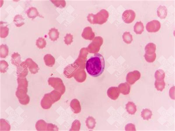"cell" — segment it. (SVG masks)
I'll return each mask as SVG.
<instances>
[{
	"mask_svg": "<svg viewBox=\"0 0 175 131\" xmlns=\"http://www.w3.org/2000/svg\"><path fill=\"white\" fill-rule=\"evenodd\" d=\"M9 28L7 26H0V36L2 38H4L6 37L8 35Z\"/></svg>",
	"mask_w": 175,
	"mask_h": 131,
	"instance_id": "20",
	"label": "cell"
},
{
	"mask_svg": "<svg viewBox=\"0 0 175 131\" xmlns=\"http://www.w3.org/2000/svg\"><path fill=\"white\" fill-rule=\"evenodd\" d=\"M24 61L28 67H29V70L31 73L35 74L38 72V66L32 59L28 58Z\"/></svg>",
	"mask_w": 175,
	"mask_h": 131,
	"instance_id": "6",
	"label": "cell"
},
{
	"mask_svg": "<svg viewBox=\"0 0 175 131\" xmlns=\"http://www.w3.org/2000/svg\"><path fill=\"white\" fill-rule=\"evenodd\" d=\"M136 13L134 11L131 9L125 10L122 15V19L124 21L129 24L132 22L135 19Z\"/></svg>",
	"mask_w": 175,
	"mask_h": 131,
	"instance_id": "5",
	"label": "cell"
},
{
	"mask_svg": "<svg viewBox=\"0 0 175 131\" xmlns=\"http://www.w3.org/2000/svg\"><path fill=\"white\" fill-rule=\"evenodd\" d=\"M0 70L1 72H6V69L8 67V63L5 60L0 61Z\"/></svg>",
	"mask_w": 175,
	"mask_h": 131,
	"instance_id": "23",
	"label": "cell"
},
{
	"mask_svg": "<svg viewBox=\"0 0 175 131\" xmlns=\"http://www.w3.org/2000/svg\"><path fill=\"white\" fill-rule=\"evenodd\" d=\"M26 13L28 17L32 19L37 16L43 17V16L40 15L37 9L34 7L29 8L27 11Z\"/></svg>",
	"mask_w": 175,
	"mask_h": 131,
	"instance_id": "7",
	"label": "cell"
},
{
	"mask_svg": "<svg viewBox=\"0 0 175 131\" xmlns=\"http://www.w3.org/2000/svg\"><path fill=\"white\" fill-rule=\"evenodd\" d=\"M144 26L141 21L136 22L134 26V30L137 34H141L143 31Z\"/></svg>",
	"mask_w": 175,
	"mask_h": 131,
	"instance_id": "13",
	"label": "cell"
},
{
	"mask_svg": "<svg viewBox=\"0 0 175 131\" xmlns=\"http://www.w3.org/2000/svg\"><path fill=\"white\" fill-rule=\"evenodd\" d=\"M58 33L57 29L55 28H52L49 30L48 34L50 38L53 41L55 40L58 36Z\"/></svg>",
	"mask_w": 175,
	"mask_h": 131,
	"instance_id": "19",
	"label": "cell"
},
{
	"mask_svg": "<svg viewBox=\"0 0 175 131\" xmlns=\"http://www.w3.org/2000/svg\"><path fill=\"white\" fill-rule=\"evenodd\" d=\"M141 115L144 120H148L151 118L152 112L148 109H143L141 112Z\"/></svg>",
	"mask_w": 175,
	"mask_h": 131,
	"instance_id": "16",
	"label": "cell"
},
{
	"mask_svg": "<svg viewBox=\"0 0 175 131\" xmlns=\"http://www.w3.org/2000/svg\"><path fill=\"white\" fill-rule=\"evenodd\" d=\"M144 56L146 61L148 62L152 63L154 62L156 58V54L155 53L151 55H147L145 54Z\"/></svg>",
	"mask_w": 175,
	"mask_h": 131,
	"instance_id": "22",
	"label": "cell"
},
{
	"mask_svg": "<svg viewBox=\"0 0 175 131\" xmlns=\"http://www.w3.org/2000/svg\"><path fill=\"white\" fill-rule=\"evenodd\" d=\"M25 19L19 14L16 15L14 17L13 22L17 27H20L24 24V21Z\"/></svg>",
	"mask_w": 175,
	"mask_h": 131,
	"instance_id": "14",
	"label": "cell"
},
{
	"mask_svg": "<svg viewBox=\"0 0 175 131\" xmlns=\"http://www.w3.org/2000/svg\"><path fill=\"white\" fill-rule=\"evenodd\" d=\"M21 56L18 52H14L11 56L12 63L13 65L19 66L21 64Z\"/></svg>",
	"mask_w": 175,
	"mask_h": 131,
	"instance_id": "12",
	"label": "cell"
},
{
	"mask_svg": "<svg viewBox=\"0 0 175 131\" xmlns=\"http://www.w3.org/2000/svg\"><path fill=\"white\" fill-rule=\"evenodd\" d=\"M43 59L46 65L48 66H52L55 63V60L54 57L50 54L45 55Z\"/></svg>",
	"mask_w": 175,
	"mask_h": 131,
	"instance_id": "11",
	"label": "cell"
},
{
	"mask_svg": "<svg viewBox=\"0 0 175 131\" xmlns=\"http://www.w3.org/2000/svg\"><path fill=\"white\" fill-rule=\"evenodd\" d=\"M125 108L129 114L133 115L136 111V106L132 102H128L126 105Z\"/></svg>",
	"mask_w": 175,
	"mask_h": 131,
	"instance_id": "10",
	"label": "cell"
},
{
	"mask_svg": "<svg viewBox=\"0 0 175 131\" xmlns=\"http://www.w3.org/2000/svg\"><path fill=\"white\" fill-rule=\"evenodd\" d=\"M123 38L124 42L127 44H130L133 40L132 35L130 32L126 31L123 35Z\"/></svg>",
	"mask_w": 175,
	"mask_h": 131,
	"instance_id": "18",
	"label": "cell"
},
{
	"mask_svg": "<svg viewBox=\"0 0 175 131\" xmlns=\"http://www.w3.org/2000/svg\"><path fill=\"white\" fill-rule=\"evenodd\" d=\"M125 128V130L126 131L136 130L135 125L132 123H129L127 124L126 125Z\"/></svg>",
	"mask_w": 175,
	"mask_h": 131,
	"instance_id": "24",
	"label": "cell"
},
{
	"mask_svg": "<svg viewBox=\"0 0 175 131\" xmlns=\"http://www.w3.org/2000/svg\"><path fill=\"white\" fill-rule=\"evenodd\" d=\"M8 53V48L6 45L2 44L0 47V56L2 58H5Z\"/></svg>",
	"mask_w": 175,
	"mask_h": 131,
	"instance_id": "17",
	"label": "cell"
},
{
	"mask_svg": "<svg viewBox=\"0 0 175 131\" xmlns=\"http://www.w3.org/2000/svg\"><path fill=\"white\" fill-rule=\"evenodd\" d=\"M119 86L121 92L124 95H127L130 93V87L128 83L125 82L122 83Z\"/></svg>",
	"mask_w": 175,
	"mask_h": 131,
	"instance_id": "15",
	"label": "cell"
},
{
	"mask_svg": "<svg viewBox=\"0 0 175 131\" xmlns=\"http://www.w3.org/2000/svg\"><path fill=\"white\" fill-rule=\"evenodd\" d=\"M161 24L157 20H153L148 22L146 26L147 31L149 32H155L160 29Z\"/></svg>",
	"mask_w": 175,
	"mask_h": 131,
	"instance_id": "4",
	"label": "cell"
},
{
	"mask_svg": "<svg viewBox=\"0 0 175 131\" xmlns=\"http://www.w3.org/2000/svg\"><path fill=\"white\" fill-rule=\"evenodd\" d=\"M141 73L137 70H134L129 72L127 75L126 80L130 85L133 84L140 78Z\"/></svg>",
	"mask_w": 175,
	"mask_h": 131,
	"instance_id": "3",
	"label": "cell"
},
{
	"mask_svg": "<svg viewBox=\"0 0 175 131\" xmlns=\"http://www.w3.org/2000/svg\"><path fill=\"white\" fill-rule=\"evenodd\" d=\"M156 46L154 43H150L146 45L145 48V53L147 55H151L155 53Z\"/></svg>",
	"mask_w": 175,
	"mask_h": 131,
	"instance_id": "9",
	"label": "cell"
},
{
	"mask_svg": "<svg viewBox=\"0 0 175 131\" xmlns=\"http://www.w3.org/2000/svg\"><path fill=\"white\" fill-rule=\"evenodd\" d=\"M46 44L45 39L42 37L39 38L36 40V45L39 49H43L45 47Z\"/></svg>",
	"mask_w": 175,
	"mask_h": 131,
	"instance_id": "21",
	"label": "cell"
},
{
	"mask_svg": "<svg viewBox=\"0 0 175 131\" xmlns=\"http://www.w3.org/2000/svg\"><path fill=\"white\" fill-rule=\"evenodd\" d=\"M157 12L158 16L161 19H163L167 16V10L165 6L160 5L157 8Z\"/></svg>",
	"mask_w": 175,
	"mask_h": 131,
	"instance_id": "8",
	"label": "cell"
},
{
	"mask_svg": "<svg viewBox=\"0 0 175 131\" xmlns=\"http://www.w3.org/2000/svg\"><path fill=\"white\" fill-rule=\"evenodd\" d=\"M105 67L104 58L100 54H94L86 61L85 68L87 72L94 77H98L103 72Z\"/></svg>",
	"mask_w": 175,
	"mask_h": 131,
	"instance_id": "1",
	"label": "cell"
},
{
	"mask_svg": "<svg viewBox=\"0 0 175 131\" xmlns=\"http://www.w3.org/2000/svg\"><path fill=\"white\" fill-rule=\"evenodd\" d=\"M165 76L164 72L161 69L157 70L155 73V86L158 91H162L165 88V83L164 80Z\"/></svg>",
	"mask_w": 175,
	"mask_h": 131,
	"instance_id": "2",
	"label": "cell"
}]
</instances>
